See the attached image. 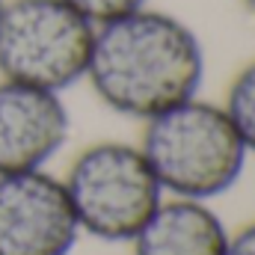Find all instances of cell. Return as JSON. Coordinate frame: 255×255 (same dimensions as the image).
<instances>
[{
    "instance_id": "cell-11",
    "label": "cell",
    "mask_w": 255,
    "mask_h": 255,
    "mask_svg": "<svg viewBox=\"0 0 255 255\" xmlns=\"http://www.w3.org/2000/svg\"><path fill=\"white\" fill-rule=\"evenodd\" d=\"M244 6H247V12L255 18V0H244Z\"/></svg>"
},
{
    "instance_id": "cell-1",
    "label": "cell",
    "mask_w": 255,
    "mask_h": 255,
    "mask_svg": "<svg viewBox=\"0 0 255 255\" xmlns=\"http://www.w3.org/2000/svg\"><path fill=\"white\" fill-rule=\"evenodd\" d=\"M86 80L110 110L148 122L196 98L205 80V48L190 24L145 6L95 27Z\"/></svg>"
},
{
    "instance_id": "cell-6",
    "label": "cell",
    "mask_w": 255,
    "mask_h": 255,
    "mask_svg": "<svg viewBox=\"0 0 255 255\" xmlns=\"http://www.w3.org/2000/svg\"><path fill=\"white\" fill-rule=\"evenodd\" d=\"M68 130L60 92L0 80V175L42 169L65 145Z\"/></svg>"
},
{
    "instance_id": "cell-12",
    "label": "cell",
    "mask_w": 255,
    "mask_h": 255,
    "mask_svg": "<svg viewBox=\"0 0 255 255\" xmlns=\"http://www.w3.org/2000/svg\"><path fill=\"white\" fill-rule=\"evenodd\" d=\"M3 3H6V0H0V9H3Z\"/></svg>"
},
{
    "instance_id": "cell-8",
    "label": "cell",
    "mask_w": 255,
    "mask_h": 255,
    "mask_svg": "<svg viewBox=\"0 0 255 255\" xmlns=\"http://www.w3.org/2000/svg\"><path fill=\"white\" fill-rule=\"evenodd\" d=\"M226 113L238 130V136L244 139L247 151L255 154V63L241 68V74L232 80L229 98H226Z\"/></svg>"
},
{
    "instance_id": "cell-4",
    "label": "cell",
    "mask_w": 255,
    "mask_h": 255,
    "mask_svg": "<svg viewBox=\"0 0 255 255\" xmlns=\"http://www.w3.org/2000/svg\"><path fill=\"white\" fill-rule=\"evenodd\" d=\"M63 184L80 232L110 244L133 241L163 202V187L142 148L128 142L89 145Z\"/></svg>"
},
{
    "instance_id": "cell-7",
    "label": "cell",
    "mask_w": 255,
    "mask_h": 255,
    "mask_svg": "<svg viewBox=\"0 0 255 255\" xmlns=\"http://www.w3.org/2000/svg\"><path fill=\"white\" fill-rule=\"evenodd\" d=\"M229 232L217 211L199 199L160 202L133 238V255H226Z\"/></svg>"
},
{
    "instance_id": "cell-10",
    "label": "cell",
    "mask_w": 255,
    "mask_h": 255,
    "mask_svg": "<svg viewBox=\"0 0 255 255\" xmlns=\"http://www.w3.org/2000/svg\"><path fill=\"white\" fill-rule=\"evenodd\" d=\"M226 255H255V223L247 226L244 232H238L235 238H229Z\"/></svg>"
},
{
    "instance_id": "cell-9",
    "label": "cell",
    "mask_w": 255,
    "mask_h": 255,
    "mask_svg": "<svg viewBox=\"0 0 255 255\" xmlns=\"http://www.w3.org/2000/svg\"><path fill=\"white\" fill-rule=\"evenodd\" d=\"M71 9H77L86 21H92L95 27L110 24L116 18H125L136 9H145L148 0H65Z\"/></svg>"
},
{
    "instance_id": "cell-2",
    "label": "cell",
    "mask_w": 255,
    "mask_h": 255,
    "mask_svg": "<svg viewBox=\"0 0 255 255\" xmlns=\"http://www.w3.org/2000/svg\"><path fill=\"white\" fill-rule=\"evenodd\" d=\"M139 148L163 190L199 202L235 187L250 154L226 107L199 98L151 116Z\"/></svg>"
},
{
    "instance_id": "cell-3",
    "label": "cell",
    "mask_w": 255,
    "mask_h": 255,
    "mask_svg": "<svg viewBox=\"0 0 255 255\" xmlns=\"http://www.w3.org/2000/svg\"><path fill=\"white\" fill-rule=\"evenodd\" d=\"M95 24L65 0H6L0 9V74L65 92L86 77Z\"/></svg>"
},
{
    "instance_id": "cell-5",
    "label": "cell",
    "mask_w": 255,
    "mask_h": 255,
    "mask_svg": "<svg viewBox=\"0 0 255 255\" xmlns=\"http://www.w3.org/2000/svg\"><path fill=\"white\" fill-rule=\"evenodd\" d=\"M77 235L60 178L45 169L0 175V255H68Z\"/></svg>"
}]
</instances>
